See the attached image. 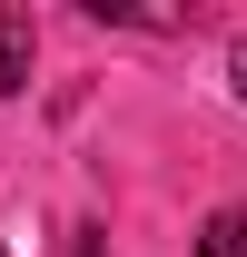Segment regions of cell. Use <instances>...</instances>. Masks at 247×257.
<instances>
[{"mask_svg":"<svg viewBox=\"0 0 247 257\" xmlns=\"http://www.w3.org/2000/svg\"><path fill=\"white\" fill-rule=\"evenodd\" d=\"M227 79H237V99H247V40H237V60H227Z\"/></svg>","mask_w":247,"mask_h":257,"instance_id":"obj_3","label":"cell"},{"mask_svg":"<svg viewBox=\"0 0 247 257\" xmlns=\"http://www.w3.org/2000/svg\"><path fill=\"white\" fill-rule=\"evenodd\" d=\"M20 79H30V20H20V10H0V99L20 89Z\"/></svg>","mask_w":247,"mask_h":257,"instance_id":"obj_1","label":"cell"},{"mask_svg":"<svg viewBox=\"0 0 247 257\" xmlns=\"http://www.w3.org/2000/svg\"><path fill=\"white\" fill-rule=\"evenodd\" d=\"M198 257H247V208H217L198 227Z\"/></svg>","mask_w":247,"mask_h":257,"instance_id":"obj_2","label":"cell"}]
</instances>
